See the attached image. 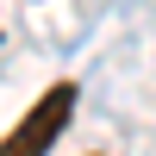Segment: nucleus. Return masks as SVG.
Returning a JSON list of instances; mask_svg holds the SVG:
<instances>
[{
	"label": "nucleus",
	"instance_id": "nucleus-1",
	"mask_svg": "<svg viewBox=\"0 0 156 156\" xmlns=\"http://www.w3.org/2000/svg\"><path fill=\"white\" fill-rule=\"evenodd\" d=\"M69 112H75V81H56V87H50V94L37 100L31 112H25V119L12 125L6 137H0V156H44V150L62 137Z\"/></svg>",
	"mask_w": 156,
	"mask_h": 156
}]
</instances>
